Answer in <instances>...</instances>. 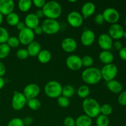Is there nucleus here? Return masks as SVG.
<instances>
[{"instance_id":"nucleus-31","label":"nucleus","mask_w":126,"mask_h":126,"mask_svg":"<svg viewBox=\"0 0 126 126\" xmlns=\"http://www.w3.org/2000/svg\"><path fill=\"white\" fill-rule=\"evenodd\" d=\"M11 47L6 43L0 44V59L7 57L10 54Z\"/></svg>"},{"instance_id":"nucleus-49","label":"nucleus","mask_w":126,"mask_h":126,"mask_svg":"<svg viewBox=\"0 0 126 126\" xmlns=\"http://www.w3.org/2000/svg\"><path fill=\"white\" fill-rule=\"evenodd\" d=\"M34 14H35L36 16L39 18H43V17L44 16V13H43V10H42V9H41L37 10Z\"/></svg>"},{"instance_id":"nucleus-8","label":"nucleus","mask_w":126,"mask_h":126,"mask_svg":"<svg viewBox=\"0 0 126 126\" xmlns=\"http://www.w3.org/2000/svg\"><path fill=\"white\" fill-rule=\"evenodd\" d=\"M102 15L105 22L111 24L117 23L120 18V15L118 10L113 7H108L103 11Z\"/></svg>"},{"instance_id":"nucleus-15","label":"nucleus","mask_w":126,"mask_h":126,"mask_svg":"<svg viewBox=\"0 0 126 126\" xmlns=\"http://www.w3.org/2000/svg\"><path fill=\"white\" fill-rule=\"evenodd\" d=\"M124 29L121 25L118 23L111 24L108 29V34L112 38V39H115L118 41V39L123 38L124 34Z\"/></svg>"},{"instance_id":"nucleus-42","label":"nucleus","mask_w":126,"mask_h":126,"mask_svg":"<svg viewBox=\"0 0 126 126\" xmlns=\"http://www.w3.org/2000/svg\"><path fill=\"white\" fill-rule=\"evenodd\" d=\"M33 3L38 8H43L46 4L45 0H33Z\"/></svg>"},{"instance_id":"nucleus-11","label":"nucleus","mask_w":126,"mask_h":126,"mask_svg":"<svg viewBox=\"0 0 126 126\" xmlns=\"http://www.w3.org/2000/svg\"><path fill=\"white\" fill-rule=\"evenodd\" d=\"M41 89L38 84L35 83H30L27 85L23 89V94L27 100L36 98L40 93Z\"/></svg>"},{"instance_id":"nucleus-32","label":"nucleus","mask_w":126,"mask_h":126,"mask_svg":"<svg viewBox=\"0 0 126 126\" xmlns=\"http://www.w3.org/2000/svg\"><path fill=\"white\" fill-rule=\"evenodd\" d=\"M9 38V33L5 28L0 27V44L7 43Z\"/></svg>"},{"instance_id":"nucleus-54","label":"nucleus","mask_w":126,"mask_h":126,"mask_svg":"<svg viewBox=\"0 0 126 126\" xmlns=\"http://www.w3.org/2000/svg\"><path fill=\"white\" fill-rule=\"evenodd\" d=\"M124 23H125V26H126V19H125V22H124Z\"/></svg>"},{"instance_id":"nucleus-18","label":"nucleus","mask_w":126,"mask_h":126,"mask_svg":"<svg viewBox=\"0 0 126 126\" xmlns=\"http://www.w3.org/2000/svg\"><path fill=\"white\" fill-rule=\"evenodd\" d=\"M95 5L92 2H86L81 7V14L84 18H87L92 16L95 12Z\"/></svg>"},{"instance_id":"nucleus-46","label":"nucleus","mask_w":126,"mask_h":126,"mask_svg":"<svg viewBox=\"0 0 126 126\" xmlns=\"http://www.w3.org/2000/svg\"><path fill=\"white\" fill-rule=\"evenodd\" d=\"M6 69L3 63L0 61V77H2L6 74Z\"/></svg>"},{"instance_id":"nucleus-14","label":"nucleus","mask_w":126,"mask_h":126,"mask_svg":"<svg viewBox=\"0 0 126 126\" xmlns=\"http://www.w3.org/2000/svg\"><path fill=\"white\" fill-rule=\"evenodd\" d=\"M95 40V34L92 30L86 29L82 32L81 35V41L84 46H91Z\"/></svg>"},{"instance_id":"nucleus-27","label":"nucleus","mask_w":126,"mask_h":126,"mask_svg":"<svg viewBox=\"0 0 126 126\" xmlns=\"http://www.w3.org/2000/svg\"><path fill=\"white\" fill-rule=\"evenodd\" d=\"M77 94L80 98L85 99L87 98L90 94L89 87L86 85H82L78 89Z\"/></svg>"},{"instance_id":"nucleus-50","label":"nucleus","mask_w":126,"mask_h":126,"mask_svg":"<svg viewBox=\"0 0 126 126\" xmlns=\"http://www.w3.org/2000/svg\"><path fill=\"white\" fill-rule=\"evenodd\" d=\"M5 84L4 79L2 78V77H0V90L3 88Z\"/></svg>"},{"instance_id":"nucleus-30","label":"nucleus","mask_w":126,"mask_h":126,"mask_svg":"<svg viewBox=\"0 0 126 126\" xmlns=\"http://www.w3.org/2000/svg\"><path fill=\"white\" fill-rule=\"evenodd\" d=\"M95 123L97 126H108L110 124L109 118L100 114L96 118Z\"/></svg>"},{"instance_id":"nucleus-38","label":"nucleus","mask_w":126,"mask_h":126,"mask_svg":"<svg viewBox=\"0 0 126 126\" xmlns=\"http://www.w3.org/2000/svg\"><path fill=\"white\" fill-rule=\"evenodd\" d=\"M16 55L20 60H25L30 56L28 51L25 49H20L17 50Z\"/></svg>"},{"instance_id":"nucleus-48","label":"nucleus","mask_w":126,"mask_h":126,"mask_svg":"<svg viewBox=\"0 0 126 126\" xmlns=\"http://www.w3.org/2000/svg\"><path fill=\"white\" fill-rule=\"evenodd\" d=\"M16 28H17V29L18 30L19 32H20V31H22V30H23L24 28H26L25 24L24 22H21V21H20V22L17 23V25H16Z\"/></svg>"},{"instance_id":"nucleus-3","label":"nucleus","mask_w":126,"mask_h":126,"mask_svg":"<svg viewBox=\"0 0 126 126\" xmlns=\"http://www.w3.org/2000/svg\"><path fill=\"white\" fill-rule=\"evenodd\" d=\"M81 78L84 82L89 85L97 84L102 79L100 70L94 66L85 69L82 72Z\"/></svg>"},{"instance_id":"nucleus-16","label":"nucleus","mask_w":126,"mask_h":126,"mask_svg":"<svg viewBox=\"0 0 126 126\" xmlns=\"http://www.w3.org/2000/svg\"><path fill=\"white\" fill-rule=\"evenodd\" d=\"M62 48L64 51L68 53H71L77 49V42L74 38L68 37L63 39L61 44Z\"/></svg>"},{"instance_id":"nucleus-7","label":"nucleus","mask_w":126,"mask_h":126,"mask_svg":"<svg viewBox=\"0 0 126 126\" xmlns=\"http://www.w3.org/2000/svg\"><path fill=\"white\" fill-rule=\"evenodd\" d=\"M27 103V100L23 93L16 92L12 97L11 105L16 111H20L23 108Z\"/></svg>"},{"instance_id":"nucleus-19","label":"nucleus","mask_w":126,"mask_h":126,"mask_svg":"<svg viewBox=\"0 0 126 126\" xmlns=\"http://www.w3.org/2000/svg\"><path fill=\"white\" fill-rule=\"evenodd\" d=\"M24 23L26 27L33 30L39 26V18L36 16L34 13H29L26 16Z\"/></svg>"},{"instance_id":"nucleus-55","label":"nucleus","mask_w":126,"mask_h":126,"mask_svg":"<svg viewBox=\"0 0 126 126\" xmlns=\"http://www.w3.org/2000/svg\"><path fill=\"white\" fill-rule=\"evenodd\" d=\"M125 126H126V125H125Z\"/></svg>"},{"instance_id":"nucleus-47","label":"nucleus","mask_w":126,"mask_h":126,"mask_svg":"<svg viewBox=\"0 0 126 126\" xmlns=\"http://www.w3.org/2000/svg\"><path fill=\"white\" fill-rule=\"evenodd\" d=\"M33 32H34V34H37V35H41V34H43V31L41 27V26H38V27H36L33 30Z\"/></svg>"},{"instance_id":"nucleus-26","label":"nucleus","mask_w":126,"mask_h":126,"mask_svg":"<svg viewBox=\"0 0 126 126\" xmlns=\"http://www.w3.org/2000/svg\"><path fill=\"white\" fill-rule=\"evenodd\" d=\"M33 2L31 0H20L18 2V7L20 11L26 12L32 7Z\"/></svg>"},{"instance_id":"nucleus-22","label":"nucleus","mask_w":126,"mask_h":126,"mask_svg":"<svg viewBox=\"0 0 126 126\" xmlns=\"http://www.w3.org/2000/svg\"><path fill=\"white\" fill-rule=\"evenodd\" d=\"M27 50L29 54V55L32 57H36L38 56L39 53L41 50V46L38 42L34 41L28 44Z\"/></svg>"},{"instance_id":"nucleus-44","label":"nucleus","mask_w":126,"mask_h":126,"mask_svg":"<svg viewBox=\"0 0 126 126\" xmlns=\"http://www.w3.org/2000/svg\"><path fill=\"white\" fill-rule=\"evenodd\" d=\"M23 121L25 126H29L33 124V123L34 122V119H33V118H32V117L28 116L25 118L24 119H23Z\"/></svg>"},{"instance_id":"nucleus-41","label":"nucleus","mask_w":126,"mask_h":126,"mask_svg":"<svg viewBox=\"0 0 126 126\" xmlns=\"http://www.w3.org/2000/svg\"><path fill=\"white\" fill-rule=\"evenodd\" d=\"M105 22L104 18H103V16L102 15V14H98L96 15L94 17V22L95 24L98 25H101L103 24Z\"/></svg>"},{"instance_id":"nucleus-25","label":"nucleus","mask_w":126,"mask_h":126,"mask_svg":"<svg viewBox=\"0 0 126 126\" xmlns=\"http://www.w3.org/2000/svg\"><path fill=\"white\" fill-rule=\"evenodd\" d=\"M6 21L10 26H16L20 22V17L16 12H13L6 16Z\"/></svg>"},{"instance_id":"nucleus-52","label":"nucleus","mask_w":126,"mask_h":126,"mask_svg":"<svg viewBox=\"0 0 126 126\" xmlns=\"http://www.w3.org/2000/svg\"><path fill=\"white\" fill-rule=\"evenodd\" d=\"M123 38H124L126 39V31H124V34H123Z\"/></svg>"},{"instance_id":"nucleus-36","label":"nucleus","mask_w":126,"mask_h":126,"mask_svg":"<svg viewBox=\"0 0 126 126\" xmlns=\"http://www.w3.org/2000/svg\"><path fill=\"white\" fill-rule=\"evenodd\" d=\"M57 103L62 108H66L70 105V101L69 98L61 95L57 98Z\"/></svg>"},{"instance_id":"nucleus-5","label":"nucleus","mask_w":126,"mask_h":126,"mask_svg":"<svg viewBox=\"0 0 126 126\" xmlns=\"http://www.w3.org/2000/svg\"><path fill=\"white\" fill-rule=\"evenodd\" d=\"M43 33L49 35L56 34L60 31V25L59 22L55 19L46 18L41 23Z\"/></svg>"},{"instance_id":"nucleus-13","label":"nucleus","mask_w":126,"mask_h":126,"mask_svg":"<svg viewBox=\"0 0 126 126\" xmlns=\"http://www.w3.org/2000/svg\"><path fill=\"white\" fill-rule=\"evenodd\" d=\"M98 44L103 50H110L113 47V39L107 33H102L98 36Z\"/></svg>"},{"instance_id":"nucleus-35","label":"nucleus","mask_w":126,"mask_h":126,"mask_svg":"<svg viewBox=\"0 0 126 126\" xmlns=\"http://www.w3.org/2000/svg\"><path fill=\"white\" fill-rule=\"evenodd\" d=\"M82 59V66H84L85 67L89 68L92 67L94 63V59L90 55H84Z\"/></svg>"},{"instance_id":"nucleus-51","label":"nucleus","mask_w":126,"mask_h":126,"mask_svg":"<svg viewBox=\"0 0 126 126\" xmlns=\"http://www.w3.org/2000/svg\"><path fill=\"white\" fill-rule=\"evenodd\" d=\"M2 22H3V16L0 13V27H1Z\"/></svg>"},{"instance_id":"nucleus-43","label":"nucleus","mask_w":126,"mask_h":126,"mask_svg":"<svg viewBox=\"0 0 126 126\" xmlns=\"http://www.w3.org/2000/svg\"><path fill=\"white\" fill-rule=\"evenodd\" d=\"M119 56L123 60L126 61V47H123L119 51Z\"/></svg>"},{"instance_id":"nucleus-40","label":"nucleus","mask_w":126,"mask_h":126,"mask_svg":"<svg viewBox=\"0 0 126 126\" xmlns=\"http://www.w3.org/2000/svg\"><path fill=\"white\" fill-rule=\"evenodd\" d=\"M63 124L65 126H76L75 119L71 116H67L63 121Z\"/></svg>"},{"instance_id":"nucleus-10","label":"nucleus","mask_w":126,"mask_h":126,"mask_svg":"<svg viewBox=\"0 0 126 126\" xmlns=\"http://www.w3.org/2000/svg\"><path fill=\"white\" fill-rule=\"evenodd\" d=\"M66 65L70 70L78 71L82 68V59L77 55H70L66 58Z\"/></svg>"},{"instance_id":"nucleus-45","label":"nucleus","mask_w":126,"mask_h":126,"mask_svg":"<svg viewBox=\"0 0 126 126\" xmlns=\"http://www.w3.org/2000/svg\"><path fill=\"white\" fill-rule=\"evenodd\" d=\"M113 46H114V47L115 48V49L119 50V51L121 50V49H122V48L123 47V44H122V43L121 41H118V40L116 41L114 43H113Z\"/></svg>"},{"instance_id":"nucleus-1","label":"nucleus","mask_w":126,"mask_h":126,"mask_svg":"<svg viewBox=\"0 0 126 126\" xmlns=\"http://www.w3.org/2000/svg\"><path fill=\"white\" fill-rule=\"evenodd\" d=\"M85 114L91 118H95L100 114V107L99 103L92 98L84 99L82 103Z\"/></svg>"},{"instance_id":"nucleus-29","label":"nucleus","mask_w":126,"mask_h":126,"mask_svg":"<svg viewBox=\"0 0 126 126\" xmlns=\"http://www.w3.org/2000/svg\"><path fill=\"white\" fill-rule=\"evenodd\" d=\"M27 104L28 107H29L30 109L33 111L38 110L41 108V102L39 100L37 99L36 98H32V99L27 100Z\"/></svg>"},{"instance_id":"nucleus-23","label":"nucleus","mask_w":126,"mask_h":126,"mask_svg":"<svg viewBox=\"0 0 126 126\" xmlns=\"http://www.w3.org/2000/svg\"><path fill=\"white\" fill-rule=\"evenodd\" d=\"M76 126H91L92 124V119L86 114L79 116L75 120Z\"/></svg>"},{"instance_id":"nucleus-28","label":"nucleus","mask_w":126,"mask_h":126,"mask_svg":"<svg viewBox=\"0 0 126 126\" xmlns=\"http://www.w3.org/2000/svg\"><path fill=\"white\" fill-rule=\"evenodd\" d=\"M75 93V89L71 85H66L62 89V95L69 98L74 95Z\"/></svg>"},{"instance_id":"nucleus-9","label":"nucleus","mask_w":126,"mask_h":126,"mask_svg":"<svg viewBox=\"0 0 126 126\" xmlns=\"http://www.w3.org/2000/svg\"><path fill=\"white\" fill-rule=\"evenodd\" d=\"M34 36H35V34L33 30L26 27L25 28L19 32L18 38L20 44L28 46L31 43L34 41Z\"/></svg>"},{"instance_id":"nucleus-4","label":"nucleus","mask_w":126,"mask_h":126,"mask_svg":"<svg viewBox=\"0 0 126 126\" xmlns=\"http://www.w3.org/2000/svg\"><path fill=\"white\" fill-rule=\"evenodd\" d=\"M63 87L57 81H50L47 82L44 87V92L47 97L55 98L62 95Z\"/></svg>"},{"instance_id":"nucleus-53","label":"nucleus","mask_w":126,"mask_h":126,"mask_svg":"<svg viewBox=\"0 0 126 126\" xmlns=\"http://www.w3.org/2000/svg\"><path fill=\"white\" fill-rule=\"evenodd\" d=\"M76 1H76V0H74V1H69V2H76Z\"/></svg>"},{"instance_id":"nucleus-21","label":"nucleus","mask_w":126,"mask_h":126,"mask_svg":"<svg viewBox=\"0 0 126 126\" xmlns=\"http://www.w3.org/2000/svg\"><path fill=\"white\" fill-rule=\"evenodd\" d=\"M107 86L108 90L114 94H120L123 92V85L120 82L115 79L107 82Z\"/></svg>"},{"instance_id":"nucleus-17","label":"nucleus","mask_w":126,"mask_h":126,"mask_svg":"<svg viewBox=\"0 0 126 126\" xmlns=\"http://www.w3.org/2000/svg\"><path fill=\"white\" fill-rule=\"evenodd\" d=\"M15 4L12 0H0V13L6 16L14 12Z\"/></svg>"},{"instance_id":"nucleus-34","label":"nucleus","mask_w":126,"mask_h":126,"mask_svg":"<svg viewBox=\"0 0 126 126\" xmlns=\"http://www.w3.org/2000/svg\"><path fill=\"white\" fill-rule=\"evenodd\" d=\"M6 44L10 47L16 48L18 47L20 43L18 38L16 36H9L8 40H7Z\"/></svg>"},{"instance_id":"nucleus-33","label":"nucleus","mask_w":126,"mask_h":126,"mask_svg":"<svg viewBox=\"0 0 126 126\" xmlns=\"http://www.w3.org/2000/svg\"><path fill=\"white\" fill-rule=\"evenodd\" d=\"M113 113V107L111 105L107 103L102 105L100 107V114L108 116Z\"/></svg>"},{"instance_id":"nucleus-39","label":"nucleus","mask_w":126,"mask_h":126,"mask_svg":"<svg viewBox=\"0 0 126 126\" xmlns=\"http://www.w3.org/2000/svg\"><path fill=\"white\" fill-rule=\"evenodd\" d=\"M118 101L121 105L126 106V91H123L119 94Z\"/></svg>"},{"instance_id":"nucleus-20","label":"nucleus","mask_w":126,"mask_h":126,"mask_svg":"<svg viewBox=\"0 0 126 126\" xmlns=\"http://www.w3.org/2000/svg\"><path fill=\"white\" fill-rule=\"evenodd\" d=\"M100 61L105 65L112 63L114 59V55L110 50H102L98 55Z\"/></svg>"},{"instance_id":"nucleus-37","label":"nucleus","mask_w":126,"mask_h":126,"mask_svg":"<svg viewBox=\"0 0 126 126\" xmlns=\"http://www.w3.org/2000/svg\"><path fill=\"white\" fill-rule=\"evenodd\" d=\"M7 126H25L23 119L20 118H14L9 121Z\"/></svg>"},{"instance_id":"nucleus-6","label":"nucleus","mask_w":126,"mask_h":126,"mask_svg":"<svg viewBox=\"0 0 126 126\" xmlns=\"http://www.w3.org/2000/svg\"><path fill=\"white\" fill-rule=\"evenodd\" d=\"M118 67L113 63L105 65L100 70L102 78L107 82L114 79L118 74Z\"/></svg>"},{"instance_id":"nucleus-2","label":"nucleus","mask_w":126,"mask_h":126,"mask_svg":"<svg viewBox=\"0 0 126 126\" xmlns=\"http://www.w3.org/2000/svg\"><path fill=\"white\" fill-rule=\"evenodd\" d=\"M43 13L47 18L55 19L60 17L62 13V8L59 2L55 1H49L46 2L42 8Z\"/></svg>"},{"instance_id":"nucleus-24","label":"nucleus","mask_w":126,"mask_h":126,"mask_svg":"<svg viewBox=\"0 0 126 126\" xmlns=\"http://www.w3.org/2000/svg\"><path fill=\"white\" fill-rule=\"evenodd\" d=\"M38 60L41 63H47L51 60V53L47 49H43L37 56Z\"/></svg>"},{"instance_id":"nucleus-12","label":"nucleus","mask_w":126,"mask_h":126,"mask_svg":"<svg viewBox=\"0 0 126 126\" xmlns=\"http://www.w3.org/2000/svg\"><path fill=\"white\" fill-rule=\"evenodd\" d=\"M67 21L70 26L74 28H78L82 25L84 18L82 14L77 11H72L67 16Z\"/></svg>"}]
</instances>
